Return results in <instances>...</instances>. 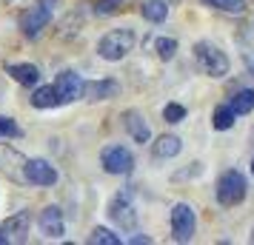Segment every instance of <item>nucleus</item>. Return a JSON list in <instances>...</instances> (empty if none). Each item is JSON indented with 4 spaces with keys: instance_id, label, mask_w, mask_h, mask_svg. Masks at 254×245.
I'll return each instance as SVG.
<instances>
[{
    "instance_id": "nucleus-1",
    "label": "nucleus",
    "mask_w": 254,
    "mask_h": 245,
    "mask_svg": "<svg viewBox=\"0 0 254 245\" xmlns=\"http://www.w3.org/2000/svg\"><path fill=\"white\" fill-rule=\"evenodd\" d=\"M131 49H134V32L131 29H115V32L100 37L97 54L103 60H123Z\"/></svg>"
},
{
    "instance_id": "nucleus-2",
    "label": "nucleus",
    "mask_w": 254,
    "mask_h": 245,
    "mask_svg": "<svg viewBox=\"0 0 254 245\" xmlns=\"http://www.w3.org/2000/svg\"><path fill=\"white\" fill-rule=\"evenodd\" d=\"M194 57H197V66L206 71L208 77H226L229 74V57L217 46H211L208 40L194 43Z\"/></svg>"
},
{
    "instance_id": "nucleus-3",
    "label": "nucleus",
    "mask_w": 254,
    "mask_h": 245,
    "mask_svg": "<svg viewBox=\"0 0 254 245\" xmlns=\"http://www.w3.org/2000/svg\"><path fill=\"white\" fill-rule=\"evenodd\" d=\"M243 199H246V177L231 168L217 180V202L231 208V205H240Z\"/></svg>"
},
{
    "instance_id": "nucleus-4",
    "label": "nucleus",
    "mask_w": 254,
    "mask_h": 245,
    "mask_svg": "<svg viewBox=\"0 0 254 245\" xmlns=\"http://www.w3.org/2000/svg\"><path fill=\"white\" fill-rule=\"evenodd\" d=\"M194 231H197L194 208L186 205V202H177V205L172 208V237H174V243H191Z\"/></svg>"
},
{
    "instance_id": "nucleus-5",
    "label": "nucleus",
    "mask_w": 254,
    "mask_h": 245,
    "mask_svg": "<svg viewBox=\"0 0 254 245\" xmlns=\"http://www.w3.org/2000/svg\"><path fill=\"white\" fill-rule=\"evenodd\" d=\"M109 220L115 222L120 231H134L137 228V211H134L126 191L112 197V202H109Z\"/></svg>"
},
{
    "instance_id": "nucleus-6",
    "label": "nucleus",
    "mask_w": 254,
    "mask_h": 245,
    "mask_svg": "<svg viewBox=\"0 0 254 245\" xmlns=\"http://www.w3.org/2000/svg\"><path fill=\"white\" fill-rule=\"evenodd\" d=\"M100 163H103V168L109 174H128L134 168V157L123 146H106L100 151Z\"/></svg>"
},
{
    "instance_id": "nucleus-7",
    "label": "nucleus",
    "mask_w": 254,
    "mask_h": 245,
    "mask_svg": "<svg viewBox=\"0 0 254 245\" xmlns=\"http://www.w3.org/2000/svg\"><path fill=\"white\" fill-rule=\"evenodd\" d=\"M23 180L26 183H32V186H55L58 183V171H55V165L49 163V160H23Z\"/></svg>"
},
{
    "instance_id": "nucleus-8",
    "label": "nucleus",
    "mask_w": 254,
    "mask_h": 245,
    "mask_svg": "<svg viewBox=\"0 0 254 245\" xmlns=\"http://www.w3.org/2000/svg\"><path fill=\"white\" fill-rule=\"evenodd\" d=\"M52 23V9H46V6H32V9H26L23 14H20V32H23L26 37H32L35 40L46 26Z\"/></svg>"
},
{
    "instance_id": "nucleus-9",
    "label": "nucleus",
    "mask_w": 254,
    "mask_h": 245,
    "mask_svg": "<svg viewBox=\"0 0 254 245\" xmlns=\"http://www.w3.org/2000/svg\"><path fill=\"white\" fill-rule=\"evenodd\" d=\"M55 92H58L60 103H71L83 97V80L77 71H60L58 80H55Z\"/></svg>"
},
{
    "instance_id": "nucleus-10",
    "label": "nucleus",
    "mask_w": 254,
    "mask_h": 245,
    "mask_svg": "<svg viewBox=\"0 0 254 245\" xmlns=\"http://www.w3.org/2000/svg\"><path fill=\"white\" fill-rule=\"evenodd\" d=\"M37 225H40V231L46 234L49 240H58V237H63V231H66V225H63V214H60L58 205H49V208L40 211Z\"/></svg>"
},
{
    "instance_id": "nucleus-11",
    "label": "nucleus",
    "mask_w": 254,
    "mask_h": 245,
    "mask_svg": "<svg viewBox=\"0 0 254 245\" xmlns=\"http://www.w3.org/2000/svg\"><path fill=\"white\" fill-rule=\"evenodd\" d=\"M120 94V83L117 80H92L83 83V97L89 103H97V100H112Z\"/></svg>"
},
{
    "instance_id": "nucleus-12",
    "label": "nucleus",
    "mask_w": 254,
    "mask_h": 245,
    "mask_svg": "<svg viewBox=\"0 0 254 245\" xmlns=\"http://www.w3.org/2000/svg\"><path fill=\"white\" fill-rule=\"evenodd\" d=\"M120 120H123V126H126V131L131 134V140H134V143H149L151 140V129H149L146 117L140 114V111L128 108V111H123Z\"/></svg>"
},
{
    "instance_id": "nucleus-13",
    "label": "nucleus",
    "mask_w": 254,
    "mask_h": 245,
    "mask_svg": "<svg viewBox=\"0 0 254 245\" xmlns=\"http://www.w3.org/2000/svg\"><path fill=\"white\" fill-rule=\"evenodd\" d=\"M6 74H12L20 86H35L40 80V69L32 66V63H9L6 66Z\"/></svg>"
},
{
    "instance_id": "nucleus-14",
    "label": "nucleus",
    "mask_w": 254,
    "mask_h": 245,
    "mask_svg": "<svg viewBox=\"0 0 254 245\" xmlns=\"http://www.w3.org/2000/svg\"><path fill=\"white\" fill-rule=\"evenodd\" d=\"M32 228V217H29V211H20V214H12L9 220L3 222V231L6 234H14L17 240H26V234Z\"/></svg>"
},
{
    "instance_id": "nucleus-15",
    "label": "nucleus",
    "mask_w": 254,
    "mask_h": 245,
    "mask_svg": "<svg viewBox=\"0 0 254 245\" xmlns=\"http://www.w3.org/2000/svg\"><path fill=\"white\" fill-rule=\"evenodd\" d=\"M183 148V143L180 137H174V134H163L160 140L154 143V157H160V160H169V157H177Z\"/></svg>"
},
{
    "instance_id": "nucleus-16",
    "label": "nucleus",
    "mask_w": 254,
    "mask_h": 245,
    "mask_svg": "<svg viewBox=\"0 0 254 245\" xmlns=\"http://www.w3.org/2000/svg\"><path fill=\"white\" fill-rule=\"evenodd\" d=\"M32 105L35 108H55L60 105V97L55 92V86H40L35 94H32Z\"/></svg>"
},
{
    "instance_id": "nucleus-17",
    "label": "nucleus",
    "mask_w": 254,
    "mask_h": 245,
    "mask_svg": "<svg viewBox=\"0 0 254 245\" xmlns=\"http://www.w3.org/2000/svg\"><path fill=\"white\" fill-rule=\"evenodd\" d=\"M140 12H143V17L151 20V23H163V20L169 17V6H166V0H146Z\"/></svg>"
},
{
    "instance_id": "nucleus-18",
    "label": "nucleus",
    "mask_w": 254,
    "mask_h": 245,
    "mask_svg": "<svg viewBox=\"0 0 254 245\" xmlns=\"http://www.w3.org/2000/svg\"><path fill=\"white\" fill-rule=\"evenodd\" d=\"M229 108L234 111V114H249V111H254V92H252V89L237 92L234 97H231Z\"/></svg>"
},
{
    "instance_id": "nucleus-19",
    "label": "nucleus",
    "mask_w": 254,
    "mask_h": 245,
    "mask_svg": "<svg viewBox=\"0 0 254 245\" xmlns=\"http://www.w3.org/2000/svg\"><path fill=\"white\" fill-rule=\"evenodd\" d=\"M17 165H23L20 151H17V148H12V146H0V171H9V174H14V168H17Z\"/></svg>"
},
{
    "instance_id": "nucleus-20",
    "label": "nucleus",
    "mask_w": 254,
    "mask_h": 245,
    "mask_svg": "<svg viewBox=\"0 0 254 245\" xmlns=\"http://www.w3.org/2000/svg\"><path fill=\"white\" fill-rule=\"evenodd\" d=\"M234 111H231L229 105H220V108H214V117H211V126L217 131H226V129H231L234 126Z\"/></svg>"
},
{
    "instance_id": "nucleus-21",
    "label": "nucleus",
    "mask_w": 254,
    "mask_h": 245,
    "mask_svg": "<svg viewBox=\"0 0 254 245\" xmlns=\"http://www.w3.org/2000/svg\"><path fill=\"white\" fill-rule=\"evenodd\" d=\"M89 243H94V245H120V237L112 234L109 228H94V231L89 234Z\"/></svg>"
},
{
    "instance_id": "nucleus-22",
    "label": "nucleus",
    "mask_w": 254,
    "mask_h": 245,
    "mask_svg": "<svg viewBox=\"0 0 254 245\" xmlns=\"http://www.w3.org/2000/svg\"><path fill=\"white\" fill-rule=\"evenodd\" d=\"M203 3H208V6H214V9H220V12H231V14H243V0H203Z\"/></svg>"
},
{
    "instance_id": "nucleus-23",
    "label": "nucleus",
    "mask_w": 254,
    "mask_h": 245,
    "mask_svg": "<svg viewBox=\"0 0 254 245\" xmlns=\"http://www.w3.org/2000/svg\"><path fill=\"white\" fill-rule=\"evenodd\" d=\"M174 51H177V40H172V37H160L157 40V57L160 60H172Z\"/></svg>"
},
{
    "instance_id": "nucleus-24",
    "label": "nucleus",
    "mask_w": 254,
    "mask_h": 245,
    "mask_svg": "<svg viewBox=\"0 0 254 245\" xmlns=\"http://www.w3.org/2000/svg\"><path fill=\"white\" fill-rule=\"evenodd\" d=\"M20 134L23 131H20V126L12 117H0V137H20Z\"/></svg>"
},
{
    "instance_id": "nucleus-25",
    "label": "nucleus",
    "mask_w": 254,
    "mask_h": 245,
    "mask_svg": "<svg viewBox=\"0 0 254 245\" xmlns=\"http://www.w3.org/2000/svg\"><path fill=\"white\" fill-rule=\"evenodd\" d=\"M163 117H166V123H180L186 117V108L180 103H169L166 108H163Z\"/></svg>"
},
{
    "instance_id": "nucleus-26",
    "label": "nucleus",
    "mask_w": 254,
    "mask_h": 245,
    "mask_svg": "<svg viewBox=\"0 0 254 245\" xmlns=\"http://www.w3.org/2000/svg\"><path fill=\"white\" fill-rule=\"evenodd\" d=\"M243 63H246V69H249V74L254 77V51H246V54H243Z\"/></svg>"
},
{
    "instance_id": "nucleus-27",
    "label": "nucleus",
    "mask_w": 254,
    "mask_h": 245,
    "mask_svg": "<svg viewBox=\"0 0 254 245\" xmlns=\"http://www.w3.org/2000/svg\"><path fill=\"white\" fill-rule=\"evenodd\" d=\"M117 3H123V0H100V6H97V9H100V12H112Z\"/></svg>"
},
{
    "instance_id": "nucleus-28",
    "label": "nucleus",
    "mask_w": 254,
    "mask_h": 245,
    "mask_svg": "<svg viewBox=\"0 0 254 245\" xmlns=\"http://www.w3.org/2000/svg\"><path fill=\"white\" fill-rule=\"evenodd\" d=\"M131 243H134V245H149V243H151V237H134Z\"/></svg>"
},
{
    "instance_id": "nucleus-29",
    "label": "nucleus",
    "mask_w": 254,
    "mask_h": 245,
    "mask_svg": "<svg viewBox=\"0 0 254 245\" xmlns=\"http://www.w3.org/2000/svg\"><path fill=\"white\" fill-rule=\"evenodd\" d=\"M37 3H40V6H46V9H52V6H55L58 0H37Z\"/></svg>"
},
{
    "instance_id": "nucleus-30",
    "label": "nucleus",
    "mask_w": 254,
    "mask_h": 245,
    "mask_svg": "<svg viewBox=\"0 0 254 245\" xmlns=\"http://www.w3.org/2000/svg\"><path fill=\"white\" fill-rule=\"evenodd\" d=\"M6 243H9V234H6L3 228H0V245H6Z\"/></svg>"
},
{
    "instance_id": "nucleus-31",
    "label": "nucleus",
    "mask_w": 254,
    "mask_h": 245,
    "mask_svg": "<svg viewBox=\"0 0 254 245\" xmlns=\"http://www.w3.org/2000/svg\"><path fill=\"white\" fill-rule=\"evenodd\" d=\"M249 243H254V228H252V237H249Z\"/></svg>"
},
{
    "instance_id": "nucleus-32",
    "label": "nucleus",
    "mask_w": 254,
    "mask_h": 245,
    "mask_svg": "<svg viewBox=\"0 0 254 245\" xmlns=\"http://www.w3.org/2000/svg\"><path fill=\"white\" fill-rule=\"evenodd\" d=\"M252 174H254V160H252Z\"/></svg>"
},
{
    "instance_id": "nucleus-33",
    "label": "nucleus",
    "mask_w": 254,
    "mask_h": 245,
    "mask_svg": "<svg viewBox=\"0 0 254 245\" xmlns=\"http://www.w3.org/2000/svg\"><path fill=\"white\" fill-rule=\"evenodd\" d=\"M252 140H254V129H252Z\"/></svg>"
}]
</instances>
